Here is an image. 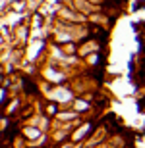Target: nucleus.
Instances as JSON below:
<instances>
[{
	"instance_id": "f257e3e1",
	"label": "nucleus",
	"mask_w": 145,
	"mask_h": 148,
	"mask_svg": "<svg viewBox=\"0 0 145 148\" xmlns=\"http://www.w3.org/2000/svg\"><path fill=\"white\" fill-rule=\"evenodd\" d=\"M23 85H25V87H23V88H25V90H27L29 94H35V92H37V88H33L35 85H33V83H31V81H29V79H23Z\"/></svg>"
}]
</instances>
